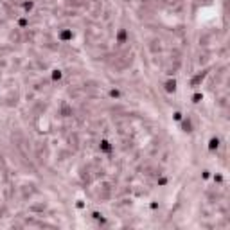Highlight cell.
Returning <instances> with one entry per match:
<instances>
[{
  "mask_svg": "<svg viewBox=\"0 0 230 230\" xmlns=\"http://www.w3.org/2000/svg\"><path fill=\"white\" fill-rule=\"evenodd\" d=\"M182 128H184V131H193V124H191V121H189V119H184Z\"/></svg>",
  "mask_w": 230,
  "mask_h": 230,
  "instance_id": "obj_4",
  "label": "cell"
},
{
  "mask_svg": "<svg viewBox=\"0 0 230 230\" xmlns=\"http://www.w3.org/2000/svg\"><path fill=\"white\" fill-rule=\"evenodd\" d=\"M72 38H74V34L70 31H63L61 32V40H72Z\"/></svg>",
  "mask_w": 230,
  "mask_h": 230,
  "instance_id": "obj_5",
  "label": "cell"
},
{
  "mask_svg": "<svg viewBox=\"0 0 230 230\" xmlns=\"http://www.w3.org/2000/svg\"><path fill=\"white\" fill-rule=\"evenodd\" d=\"M61 77H63V72H61V70H54V72H52V79H54V81H59Z\"/></svg>",
  "mask_w": 230,
  "mask_h": 230,
  "instance_id": "obj_6",
  "label": "cell"
},
{
  "mask_svg": "<svg viewBox=\"0 0 230 230\" xmlns=\"http://www.w3.org/2000/svg\"><path fill=\"white\" fill-rule=\"evenodd\" d=\"M166 90H167V92H175V90H176V81H175V79H169V81L166 83Z\"/></svg>",
  "mask_w": 230,
  "mask_h": 230,
  "instance_id": "obj_3",
  "label": "cell"
},
{
  "mask_svg": "<svg viewBox=\"0 0 230 230\" xmlns=\"http://www.w3.org/2000/svg\"><path fill=\"white\" fill-rule=\"evenodd\" d=\"M218 146H220V140H218V139H212V140H211V144H209V148H211V149H218Z\"/></svg>",
  "mask_w": 230,
  "mask_h": 230,
  "instance_id": "obj_7",
  "label": "cell"
},
{
  "mask_svg": "<svg viewBox=\"0 0 230 230\" xmlns=\"http://www.w3.org/2000/svg\"><path fill=\"white\" fill-rule=\"evenodd\" d=\"M32 5H34L32 2H25V4H23V7H25V11H31V9H32Z\"/></svg>",
  "mask_w": 230,
  "mask_h": 230,
  "instance_id": "obj_8",
  "label": "cell"
},
{
  "mask_svg": "<svg viewBox=\"0 0 230 230\" xmlns=\"http://www.w3.org/2000/svg\"><path fill=\"white\" fill-rule=\"evenodd\" d=\"M126 40H128V31H126V29H121V31L117 32V41H119V43H126Z\"/></svg>",
  "mask_w": 230,
  "mask_h": 230,
  "instance_id": "obj_2",
  "label": "cell"
},
{
  "mask_svg": "<svg viewBox=\"0 0 230 230\" xmlns=\"http://www.w3.org/2000/svg\"><path fill=\"white\" fill-rule=\"evenodd\" d=\"M99 149H101L103 153H112V151H113V146H112L108 140H101V142H99Z\"/></svg>",
  "mask_w": 230,
  "mask_h": 230,
  "instance_id": "obj_1",
  "label": "cell"
}]
</instances>
